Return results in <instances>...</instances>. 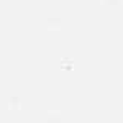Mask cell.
Returning a JSON list of instances; mask_svg holds the SVG:
<instances>
[{
    "mask_svg": "<svg viewBox=\"0 0 123 123\" xmlns=\"http://www.w3.org/2000/svg\"><path fill=\"white\" fill-rule=\"evenodd\" d=\"M62 112L61 110H57V108H51V110H48L46 113V120L49 123H61L62 122Z\"/></svg>",
    "mask_w": 123,
    "mask_h": 123,
    "instance_id": "obj_1",
    "label": "cell"
},
{
    "mask_svg": "<svg viewBox=\"0 0 123 123\" xmlns=\"http://www.w3.org/2000/svg\"><path fill=\"white\" fill-rule=\"evenodd\" d=\"M8 108H12V110H20L21 108V104H20V100L17 97H12L8 100Z\"/></svg>",
    "mask_w": 123,
    "mask_h": 123,
    "instance_id": "obj_2",
    "label": "cell"
}]
</instances>
